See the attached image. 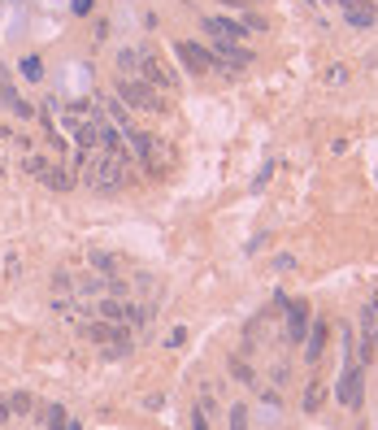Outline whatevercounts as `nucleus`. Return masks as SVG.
<instances>
[{
	"label": "nucleus",
	"instance_id": "1",
	"mask_svg": "<svg viewBox=\"0 0 378 430\" xmlns=\"http://www.w3.org/2000/svg\"><path fill=\"white\" fill-rule=\"evenodd\" d=\"M209 57H213V70H222V74H235V70H248L252 65V53L243 44H231V40H213Z\"/></svg>",
	"mask_w": 378,
	"mask_h": 430
},
{
	"label": "nucleus",
	"instance_id": "2",
	"mask_svg": "<svg viewBox=\"0 0 378 430\" xmlns=\"http://www.w3.org/2000/svg\"><path fill=\"white\" fill-rule=\"evenodd\" d=\"M118 101L126 109H144V113H157L161 109V96L148 87V83H139V78H118Z\"/></svg>",
	"mask_w": 378,
	"mask_h": 430
},
{
	"label": "nucleus",
	"instance_id": "3",
	"mask_svg": "<svg viewBox=\"0 0 378 430\" xmlns=\"http://www.w3.org/2000/svg\"><path fill=\"white\" fill-rule=\"evenodd\" d=\"M122 178H126V157H101V161L92 165V183H96V191H118Z\"/></svg>",
	"mask_w": 378,
	"mask_h": 430
},
{
	"label": "nucleus",
	"instance_id": "4",
	"mask_svg": "<svg viewBox=\"0 0 378 430\" xmlns=\"http://www.w3.org/2000/svg\"><path fill=\"white\" fill-rule=\"evenodd\" d=\"M174 57L183 61V70H187V74H209V70H213L209 48H200L196 40H174Z\"/></svg>",
	"mask_w": 378,
	"mask_h": 430
},
{
	"label": "nucleus",
	"instance_id": "5",
	"mask_svg": "<svg viewBox=\"0 0 378 430\" xmlns=\"http://www.w3.org/2000/svg\"><path fill=\"white\" fill-rule=\"evenodd\" d=\"M200 26H205V35H213V40H231V44L248 40V31H243V22H231V18H222V13H205V18H200Z\"/></svg>",
	"mask_w": 378,
	"mask_h": 430
},
{
	"label": "nucleus",
	"instance_id": "6",
	"mask_svg": "<svg viewBox=\"0 0 378 430\" xmlns=\"http://www.w3.org/2000/svg\"><path fill=\"white\" fill-rule=\"evenodd\" d=\"M339 9H343V22L356 26V31H370L378 22V9L370 5V0H339Z\"/></svg>",
	"mask_w": 378,
	"mask_h": 430
},
{
	"label": "nucleus",
	"instance_id": "7",
	"mask_svg": "<svg viewBox=\"0 0 378 430\" xmlns=\"http://www.w3.org/2000/svg\"><path fill=\"white\" fill-rule=\"evenodd\" d=\"M139 74H144V83L148 87H174V74L166 70V65L157 61V53L144 44V61H139Z\"/></svg>",
	"mask_w": 378,
	"mask_h": 430
},
{
	"label": "nucleus",
	"instance_id": "8",
	"mask_svg": "<svg viewBox=\"0 0 378 430\" xmlns=\"http://www.w3.org/2000/svg\"><path fill=\"white\" fill-rule=\"evenodd\" d=\"M304 335H309V304L287 300V339L291 343H304Z\"/></svg>",
	"mask_w": 378,
	"mask_h": 430
},
{
	"label": "nucleus",
	"instance_id": "9",
	"mask_svg": "<svg viewBox=\"0 0 378 430\" xmlns=\"http://www.w3.org/2000/svg\"><path fill=\"white\" fill-rule=\"evenodd\" d=\"M361 378H366V370L356 366V370L343 374V383H339V400H343V404H352V409L361 404Z\"/></svg>",
	"mask_w": 378,
	"mask_h": 430
},
{
	"label": "nucleus",
	"instance_id": "10",
	"mask_svg": "<svg viewBox=\"0 0 378 430\" xmlns=\"http://www.w3.org/2000/svg\"><path fill=\"white\" fill-rule=\"evenodd\" d=\"M322 348H326V322H318V326L304 335V361H318Z\"/></svg>",
	"mask_w": 378,
	"mask_h": 430
},
{
	"label": "nucleus",
	"instance_id": "11",
	"mask_svg": "<svg viewBox=\"0 0 378 430\" xmlns=\"http://www.w3.org/2000/svg\"><path fill=\"white\" fill-rule=\"evenodd\" d=\"M44 183L53 187V191H70V187H74V178H70V170H61V165H53V170L44 174Z\"/></svg>",
	"mask_w": 378,
	"mask_h": 430
},
{
	"label": "nucleus",
	"instance_id": "12",
	"mask_svg": "<svg viewBox=\"0 0 378 430\" xmlns=\"http://www.w3.org/2000/svg\"><path fill=\"white\" fill-rule=\"evenodd\" d=\"M122 322H130V326H148V322H153V309H148V304H126Z\"/></svg>",
	"mask_w": 378,
	"mask_h": 430
},
{
	"label": "nucleus",
	"instance_id": "13",
	"mask_svg": "<svg viewBox=\"0 0 378 430\" xmlns=\"http://www.w3.org/2000/svg\"><path fill=\"white\" fill-rule=\"evenodd\" d=\"M122 313H126V304H122V300H101L96 318H101V322H122Z\"/></svg>",
	"mask_w": 378,
	"mask_h": 430
},
{
	"label": "nucleus",
	"instance_id": "14",
	"mask_svg": "<svg viewBox=\"0 0 378 430\" xmlns=\"http://www.w3.org/2000/svg\"><path fill=\"white\" fill-rule=\"evenodd\" d=\"M65 418H70V413H65L61 404H44V426H48V430H61Z\"/></svg>",
	"mask_w": 378,
	"mask_h": 430
},
{
	"label": "nucleus",
	"instance_id": "15",
	"mask_svg": "<svg viewBox=\"0 0 378 430\" xmlns=\"http://www.w3.org/2000/svg\"><path fill=\"white\" fill-rule=\"evenodd\" d=\"M70 135H74V144L87 153V148L96 144V126H74V122H70Z\"/></svg>",
	"mask_w": 378,
	"mask_h": 430
},
{
	"label": "nucleus",
	"instance_id": "16",
	"mask_svg": "<svg viewBox=\"0 0 378 430\" xmlns=\"http://www.w3.org/2000/svg\"><path fill=\"white\" fill-rule=\"evenodd\" d=\"M239 22H243V31H266V26H270L257 9H243V18H239Z\"/></svg>",
	"mask_w": 378,
	"mask_h": 430
},
{
	"label": "nucleus",
	"instance_id": "17",
	"mask_svg": "<svg viewBox=\"0 0 378 430\" xmlns=\"http://www.w3.org/2000/svg\"><path fill=\"white\" fill-rule=\"evenodd\" d=\"M22 74L40 83V78H44V61H40V57H22Z\"/></svg>",
	"mask_w": 378,
	"mask_h": 430
},
{
	"label": "nucleus",
	"instance_id": "18",
	"mask_svg": "<svg viewBox=\"0 0 378 430\" xmlns=\"http://www.w3.org/2000/svg\"><path fill=\"white\" fill-rule=\"evenodd\" d=\"M92 266L101 270V274H113L118 270V257H105V252H92Z\"/></svg>",
	"mask_w": 378,
	"mask_h": 430
},
{
	"label": "nucleus",
	"instance_id": "19",
	"mask_svg": "<svg viewBox=\"0 0 378 430\" xmlns=\"http://www.w3.org/2000/svg\"><path fill=\"white\" fill-rule=\"evenodd\" d=\"M231 374L239 378V383H243V387H252V370H248V366H243V361H239V356H231Z\"/></svg>",
	"mask_w": 378,
	"mask_h": 430
},
{
	"label": "nucleus",
	"instance_id": "20",
	"mask_svg": "<svg viewBox=\"0 0 378 430\" xmlns=\"http://www.w3.org/2000/svg\"><path fill=\"white\" fill-rule=\"evenodd\" d=\"M318 404H322V391H318V383H309L304 387V413H313Z\"/></svg>",
	"mask_w": 378,
	"mask_h": 430
},
{
	"label": "nucleus",
	"instance_id": "21",
	"mask_svg": "<svg viewBox=\"0 0 378 430\" xmlns=\"http://www.w3.org/2000/svg\"><path fill=\"white\" fill-rule=\"evenodd\" d=\"M231 430H248V409H243V404L231 409Z\"/></svg>",
	"mask_w": 378,
	"mask_h": 430
},
{
	"label": "nucleus",
	"instance_id": "22",
	"mask_svg": "<svg viewBox=\"0 0 378 430\" xmlns=\"http://www.w3.org/2000/svg\"><path fill=\"white\" fill-rule=\"evenodd\" d=\"M9 409H13V413H31V395H26V391H18V395L9 400Z\"/></svg>",
	"mask_w": 378,
	"mask_h": 430
},
{
	"label": "nucleus",
	"instance_id": "23",
	"mask_svg": "<svg viewBox=\"0 0 378 430\" xmlns=\"http://www.w3.org/2000/svg\"><path fill=\"white\" fill-rule=\"evenodd\" d=\"M191 430H209V413H205V409L191 413Z\"/></svg>",
	"mask_w": 378,
	"mask_h": 430
},
{
	"label": "nucleus",
	"instance_id": "24",
	"mask_svg": "<svg viewBox=\"0 0 378 430\" xmlns=\"http://www.w3.org/2000/svg\"><path fill=\"white\" fill-rule=\"evenodd\" d=\"M70 9H74V18H87V13H92V0H70Z\"/></svg>",
	"mask_w": 378,
	"mask_h": 430
},
{
	"label": "nucleus",
	"instance_id": "25",
	"mask_svg": "<svg viewBox=\"0 0 378 430\" xmlns=\"http://www.w3.org/2000/svg\"><path fill=\"white\" fill-rule=\"evenodd\" d=\"M287 378H291L287 366H274V387H287Z\"/></svg>",
	"mask_w": 378,
	"mask_h": 430
},
{
	"label": "nucleus",
	"instance_id": "26",
	"mask_svg": "<svg viewBox=\"0 0 378 430\" xmlns=\"http://www.w3.org/2000/svg\"><path fill=\"white\" fill-rule=\"evenodd\" d=\"M183 339H187V330L178 326V330H170V339H166V343H170V348H178V343H183Z\"/></svg>",
	"mask_w": 378,
	"mask_h": 430
},
{
	"label": "nucleus",
	"instance_id": "27",
	"mask_svg": "<svg viewBox=\"0 0 378 430\" xmlns=\"http://www.w3.org/2000/svg\"><path fill=\"white\" fill-rule=\"evenodd\" d=\"M218 5H226V9H239V13H243V9H248V0H218Z\"/></svg>",
	"mask_w": 378,
	"mask_h": 430
},
{
	"label": "nucleus",
	"instance_id": "28",
	"mask_svg": "<svg viewBox=\"0 0 378 430\" xmlns=\"http://www.w3.org/2000/svg\"><path fill=\"white\" fill-rule=\"evenodd\" d=\"M9 418H13V409H9V400H0V426H5Z\"/></svg>",
	"mask_w": 378,
	"mask_h": 430
},
{
	"label": "nucleus",
	"instance_id": "29",
	"mask_svg": "<svg viewBox=\"0 0 378 430\" xmlns=\"http://www.w3.org/2000/svg\"><path fill=\"white\" fill-rule=\"evenodd\" d=\"M61 430H83V426H78L74 418H65V422H61Z\"/></svg>",
	"mask_w": 378,
	"mask_h": 430
},
{
	"label": "nucleus",
	"instance_id": "30",
	"mask_svg": "<svg viewBox=\"0 0 378 430\" xmlns=\"http://www.w3.org/2000/svg\"><path fill=\"white\" fill-rule=\"evenodd\" d=\"M370 343H378V330H374V339H370Z\"/></svg>",
	"mask_w": 378,
	"mask_h": 430
},
{
	"label": "nucleus",
	"instance_id": "31",
	"mask_svg": "<svg viewBox=\"0 0 378 430\" xmlns=\"http://www.w3.org/2000/svg\"><path fill=\"white\" fill-rule=\"evenodd\" d=\"M304 5H318V0H304Z\"/></svg>",
	"mask_w": 378,
	"mask_h": 430
},
{
	"label": "nucleus",
	"instance_id": "32",
	"mask_svg": "<svg viewBox=\"0 0 378 430\" xmlns=\"http://www.w3.org/2000/svg\"><path fill=\"white\" fill-rule=\"evenodd\" d=\"M252 5H266V0H252Z\"/></svg>",
	"mask_w": 378,
	"mask_h": 430
}]
</instances>
